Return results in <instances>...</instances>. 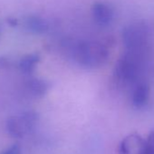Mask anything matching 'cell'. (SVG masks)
Returning <instances> with one entry per match:
<instances>
[{
  "instance_id": "cell-5",
  "label": "cell",
  "mask_w": 154,
  "mask_h": 154,
  "mask_svg": "<svg viewBox=\"0 0 154 154\" xmlns=\"http://www.w3.org/2000/svg\"><path fill=\"white\" fill-rule=\"evenodd\" d=\"M119 154H146V141L138 133L126 136L120 143Z\"/></svg>"
},
{
  "instance_id": "cell-12",
  "label": "cell",
  "mask_w": 154,
  "mask_h": 154,
  "mask_svg": "<svg viewBox=\"0 0 154 154\" xmlns=\"http://www.w3.org/2000/svg\"><path fill=\"white\" fill-rule=\"evenodd\" d=\"M21 153V148L19 145L15 144L8 148L7 150H5L2 154H20Z\"/></svg>"
},
{
  "instance_id": "cell-11",
  "label": "cell",
  "mask_w": 154,
  "mask_h": 154,
  "mask_svg": "<svg viewBox=\"0 0 154 154\" xmlns=\"http://www.w3.org/2000/svg\"><path fill=\"white\" fill-rule=\"evenodd\" d=\"M146 141V154H154V131L148 135Z\"/></svg>"
},
{
  "instance_id": "cell-1",
  "label": "cell",
  "mask_w": 154,
  "mask_h": 154,
  "mask_svg": "<svg viewBox=\"0 0 154 154\" xmlns=\"http://www.w3.org/2000/svg\"><path fill=\"white\" fill-rule=\"evenodd\" d=\"M73 59L86 68H98L103 65L109 57V50L103 44L96 41L77 40L67 43Z\"/></svg>"
},
{
  "instance_id": "cell-6",
  "label": "cell",
  "mask_w": 154,
  "mask_h": 154,
  "mask_svg": "<svg viewBox=\"0 0 154 154\" xmlns=\"http://www.w3.org/2000/svg\"><path fill=\"white\" fill-rule=\"evenodd\" d=\"M93 16L96 23L102 26H106L112 23L114 17V12L112 8L102 2L95 3L92 8Z\"/></svg>"
},
{
  "instance_id": "cell-10",
  "label": "cell",
  "mask_w": 154,
  "mask_h": 154,
  "mask_svg": "<svg viewBox=\"0 0 154 154\" xmlns=\"http://www.w3.org/2000/svg\"><path fill=\"white\" fill-rule=\"evenodd\" d=\"M40 57L36 54H28L25 57H23L19 62V68L22 72L29 73L32 72L35 69L36 63L39 62Z\"/></svg>"
},
{
  "instance_id": "cell-4",
  "label": "cell",
  "mask_w": 154,
  "mask_h": 154,
  "mask_svg": "<svg viewBox=\"0 0 154 154\" xmlns=\"http://www.w3.org/2000/svg\"><path fill=\"white\" fill-rule=\"evenodd\" d=\"M37 121V113L33 111H28L21 113L20 115L8 118L6 128L8 133L13 138H23L34 129Z\"/></svg>"
},
{
  "instance_id": "cell-3",
  "label": "cell",
  "mask_w": 154,
  "mask_h": 154,
  "mask_svg": "<svg viewBox=\"0 0 154 154\" xmlns=\"http://www.w3.org/2000/svg\"><path fill=\"white\" fill-rule=\"evenodd\" d=\"M149 36V27L141 20L127 25L122 31V41L126 51L147 53Z\"/></svg>"
},
{
  "instance_id": "cell-7",
  "label": "cell",
  "mask_w": 154,
  "mask_h": 154,
  "mask_svg": "<svg viewBox=\"0 0 154 154\" xmlns=\"http://www.w3.org/2000/svg\"><path fill=\"white\" fill-rule=\"evenodd\" d=\"M149 98V86L146 82L139 81L135 84V86L132 91L131 95V103L132 105L137 108L140 109L143 108Z\"/></svg>"
},
{
  "instance_id": "cell-9",
  "label": "cell",
  "mask_w": 154,
  "mask_h": 154,
  "mask_svg": "<svg viewBox=\"0 0 154 154\" xmlns=\"http://www.w3.org/2000/svg\"><path fill=\"white\" fill-rule=\"evenodd\" d=\"M27 88L32 94H34L35 96L41 97V96H44L48 91L49 84L43 79L34 78V79L29 80L27 84Z\"/></svg>"
},
{
  "instance_id": "cell-8",
  "label": "cell",
  "mask_w": 154,
  "mask_h": 154,
  "mask_svg": "<svg viewBox=\"0 0 154 154\" xmlns=\"http://www.w3.org/2000/svg\"><path fill=\"white\" fill-rule=\"evenodd\" d=\"M26 28L35 34H44L48 30V23L42 17L36 16H31L26 20Z\"/></svg>"
},
{
  "instance_id": "cell-2",
  "label": "cell",
  "mask_w": 154,
  "mask_h": 154,
  "mask_svg": "<svg viewBox=\"0 0 154 154\" xmlns=\"http://www.w3.org/2000/svg\"><path fill=\"white\" fill-rule=\"evenodd\" d=\"M146 53L126 51L117 61L114 76L122 85L137 84L145 64Z\"/></svg>"
},
{
  "instance_id": "cell-13",
  "label": "cell",
  "mask_w": 154,
  "mask_h": 154,
  "mask_svg": "<svg viewBox=\"0 0 154 154\" xmlns=\"http://www.w3.org/2000/svg\"><path fill=\"white\" fill-rule=\"evenodd\" d=\"M8 22H9V24L10 25H12V26H17V20L16 19H12V18H10V19H8Z\"/></svg>"
}]
</instances>
